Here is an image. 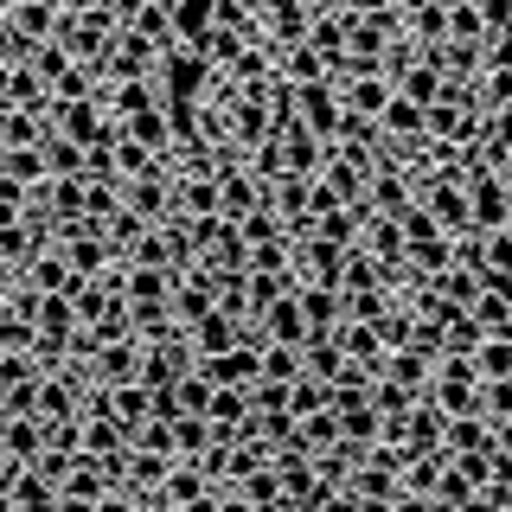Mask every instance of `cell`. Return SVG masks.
<instances>
[{
	"label": "cell",
	"instance_id": "1",
	"mask_svg": "<svg viewBox=\"0 0 512 512\" xmlns=\"http://www.w3.org/2000/svg\"><path fill=\"white\" fill-rule=\"evenodd\" d=\"M212 58L199 52V45H180L173 39L167 52H160V64H154V90L160 96H186V103H205V90H212Z\"/></svg>",
	"mask_w": 512,
	"mask_h": 512
},
{
	"label": "cell",
	"instance_id": "2",
	"mask_svg": "<svg viewBox=\"0 0 512 512\" xmlns=\"http://www.w3.org/2000/svg\"><path fill=\"white\" fill-rule=\"evenodd\" d=\"M429 397L455 416V410H480V365L474 352H442L436 372H429Z\"/></svg>",
	"mask_w": 512,
	"mask_h": 512
},
{
	"label": "cell",
	"instance_id": "3",
	"mask_svg": "<svg viewBox=\"0 0 512 512\" xmlns=\"http://www.w3.org/2000/svg\"><path fill=\"white\" fill-rule=\"evenodd\" d=\"M416 199L429 205V218L442 224L448 237H461V231H474V218H468V186L455 180V173H442V167H429L423 180H416Z\"/></svg>",
	"mask_w": 512,
	"mask_h": 512
},
{
	"label": "cell",
	"instance_id": "4",
	"mask_svg": "<svg viewBox=\"0 0 512 512\" xmlns=\"http://www.w3.org/2000/svg\"><path fill=\"white\" fill-rule=\"evenodd\" d=\"M180 506H199V512L218 506V480L205 474L199 461H173L167 480L154 487V512H180Z\"/></svg>",
	"mask_w": 512,
	"mask_h": 512
},
{
	"label": "cell",
	"instance_id": "5",
	"mask_svg": "<svg viewBox=\"0 0 512 512\" xmlns=\"http://www.w3.org/2000/svg\"><path fill=\"white\" fill-rule=\"evenodd\" d=\"M58 506H128V500H122L116 480L103 474V461L77 455V461H71V474L58 480Z\"/></svg>",
	"mask_w": 512,
	"mask_h": 512
},
{
	"label": "cell",
	"instance_id": "6",
	"mask_svg": "<svg viewBox=\"0 0 512 512\" xmlns=\"http://www.w3.org/2000/svg\"><path fill=\"white\" fill-rule=\"evenodd\" d=\"M410 199H416V173H410V167H397L391 154H378V160H372V173H365V205H372V212L404 218V212H410Z\"/></svg>",
	"mask_w": 512,
	"mask_h": 512
},
{
	"label": "cell",
	"instance_id": "7",
	"mask_svg": "<svg viewBox=\"0 0 512 512\" xmlns=\"http://www.w3.org/2000/svg\"><path fill=\"white\" fill-rule=\"evenodd\" d=\"M154 64H160V45L148 39V32H135V26H122L116 39H109V52H103V84H116V77H154Z\"/></svg>",
	"mask_w": 512,
	"mask_h": 512
},
{
	"label": "cell",
	"instance_id": "8",
	"mask_svg": "<svg viewBox=\"0 0 512 512\" xmlns=\"http://www.w3.org/2000/svg\"><path fill=\"white\" fill-rule=\"evenodd\" d=\"M122 205L135 218L148 224H167L180 205H173V167H154V173H135V180H122Z\"/></svg>",
	"mask_w": 512,
	"mask_h": 512
},
{
	"label": "cell",
	"instance_id": "9",
	"mask_svg": "<svg viewBox=\"0 0 512 512\" xmlns=\"http://www.w3.org/2000/svg\"><path fill=\"white\" fill-rule=\"evenodd\" d=\"M256 205H269V180H256V173L244 167V154L224 160V167H218V212L237 224L244 212H256Z\"/></svg>",
	"mask_w": 512,
	"mask_h": 512
},
{
	"label": "cell",
	"instance_id": "10",
	"mask_svg": "<svg viewBox=\"0 0 512 512\" xmlns=\"http://www.w3.org/2000/svg\"><path fill=\"white\" fill-rule=\"evenodd\" d=\"M244 327H250V340H276V346H301V340H308V314H301L295 288H288V295H276L256 320H244Z\"/></svg>",
	"mask_w": 512,
	"mask_h": 512
},
{
	"label": "cell",
	"instance_id": "11",
	"mask_svg": "<svg viewBox=\"0 0 512 512\" xmlns=\"http://www.w3.org/2000/svg\"><path fill=\"white\" fill-rule=\"evenodd\" d=\"M122 295H128V308H173V269L122 256Z\"/></svg>",
	"mask_w": 512,
	"mask_h": 512
},
{
	"label": "cell",
	"instance_id": "12",
	"mask_svg": "<svg viewBox=\"0 0 512 512\" xmlns=\"http://www.w3.org/2000/svg\"><path fill=\"white\" fill-rule=\"evenodd\" d=\"M295 116L308 122L320 141H333V128H340V84H333V77H314V84H295Z\"/></svg>",
	"mask_w": 512,
	"mask_h": 512
},
{
	"label": "cell",
	"instance_id": "13",
	"mask_svg": "<svg viewBox=\"0 0 512 512\" xmlns=\"http://www.w3.org/2000/svg\"><path fill=\"white\" fill-rule=\"evenodd\" d=\"M276 141H282V167H288V173H308V180L327 167V148H333V141H320L301 116H288V122L276 128Z\"/></svg>",
	"mask_w": 512,
	"mask_h": 512
},
{
	"label": "cell",
	"instance_id": "14",
	"mask_svg": "<svg viewBox=\"0 0 512 512\" xmlns=\"http://www.w3.org/2000/svg\"><path fill=\"white\" fill-rule=\"evenodd\" d=\"M20 282H32V288H39V295H71V288L84 282V276H77V269L64 263V250H58V244H39V250L26 256Z\"/></svg>",
	"mask_w": 512,
	"mask_h": 512
},
{
	"label": "cell",
	"instance_id": "15",
	"mask_svg": "<svg viewBox=\"0 0 512 512\" xmlns=\"http://www.w3.org/2000/svg\"><path fill=\"white\" fill-rule=\"evenodd\" d=\"M84 359H90L96 384H128L141 372V340H135V333H128V340H103V346H90Z\"/></svg>",
	"mask_w": 512,
	"mask_h": 512
},
{
	"label": "cell",
	"instance_id": "16",
	"mask_svg": "<svg viewBox=\"0 0 512 512\" xmlns=\"http://www.w3.org/2000/svg\"><path fill=\"white\" fill-rule=\"evenodd\" d=\"M359 250L378 256L384 276H391V269L404 263V224H397L391 212H365V224H359Z\"/></svg>",
	"mask_w": 512,
	"mask_h": 512
},
{
	"label": "cell",
	"instance_id": "17",
	"mask_svg": "<svg viewBox=\"0 0 512 512\" xmlns=\"http://www.w3.org/2000/svg\"><path fill=\"white\" fill-rule=\"evenodd\" d=\"M295 301H301V314H308V333H333L346 320V295L327 288V282H295Z\"/></svg>",
	"mask_w": 512,
	"mask_h": 512
},
{
	"label": "cell",
	"instance_id": "18",
	"mask_svg": "<svg viewBox=\"0 0 512 512\" xmlns=\"http://www.w3.org/2000/svg\"><path fill=\"white\" fill-rule=\"evenodd\" d=\"M378 135H384V141H397V148H404V141H429V128H423V103H410L404 90H391V103L378 109Z\"/></svg>",
	"mask_w": 512,
	"mask_h": 512
},
{
	"label": "cell",
	"instance_id": "19",
	"mask_svg": "<svg viewBox=\"0 0 512 512\" xmlns=\"http://www.w3.org/2000/svg\"><path fill=\"white\" fill-rule=\"evenodd\" d=\"M340 103L352 109V116H372L378 122V109L391 103V77H384V71H352V77H340Z\"/></svg>",
	"mask_w": 512,
	"mask_h": 512
},
{
	"label": "cell",
	"instance_id": "20",
	"mask_svg": "<svg viewBox=\"0 0 512 512\" xmlns=\"http://www.w3.org/2000/svg\"><path fill=\"white\" fill-rule=\"evenodd\" d=\"M442 429H448V410L423 391L404 416V448H442Z\"/></svg>",
	"mask_w": 512,
	"mask_h": 512
},
{
	"label": "cell",
	"instance_id": "21",
	"mask_svg": "<svg viewBox=\"0 0 512 512\" xmlns=\"http://www.w3.org/2000/svg\"><path fill=\"white\" fill-rule=\"evenodd\" d=\"M442 448L448 455H468V448H493V416L487 410H455L442 429Z\"/></svg>",
	"mask_w": 512,
	"mask_h": 512
},
{
	"label": "cell",
	"instance_id": "22",
	"mask_svg": "<svg viewBox=\"0 0 512 512\" xmlns=\"http://www.w3.org/2000/svg\"><path fill=\"white\" fill-rule=\"evenodd\" d=\"M237 340H250V327H244L237 314H224V308H212V314L199 320V327H192V352H199V359H205V352L237 346ZM256 346H263V340H256Z\"/></svg>",
	"mask_w": 512,
	"mask_h": 512
},
{
	"label": "cell",
	"instance_id": "23",
	"mask_svg": "<svg viewBox=\"0 0 512 512\" xmlns=\"http://www.w3.org/2000/svg\"><path fill=\"white\" fill-rule=\"evenodd\" d=\"M429 372H436V352H423V346H391V352H384V378L410 384L416 397L429 391Z\"/></svg>",
	"mask_w": 512,
	"mask_h": 512
},
{
	"label": "cell",
	"instance_id": "24",
	"mask_svg": "<svg viewBox=\"0 0 512 512\" xmlns=\"http://www.w3.org/2000/svg\"><path fill=\"white\" fill-rule=\"evenodd\" d=\"M391 90H404L410 103H423V109H429V103H436V96H442V64L429 58V52H423V58H410L404 71L391 77Z\"/></svg>",
	"mask_w": 512,
	"mask_h": 512
},
{
	"label": "cell",
	"instance_id": "25",
	"mask_svg": "<svg viewBox=\"0 0 512 512\" xmlns=\"http://www.w3.org/2000/svg\"><path fill=\"white\" fill-rule=\"evenodd\" d=\"M7 20L20 26L26 39H58L64 7H58V0H13V7H7Z\"/></svg>",
	"mask_w": 512,
	"mask_h": 512
},
{
	"label": "cell",
	"instance_id": "26",
	"mask_svg": "<svg viewBox=\"0 0 512 512\" xmlns=\"http://www.w3.org/2000/svg\"><path fill=\"white\" fill-rule=\"evenodd\" d=\"M0 448H7L13 461H39V448H45V423H39L32 410L7 416V423H0Z\"/></svg>",
	"mask_w": 512,
	"mask_h": 512
},
{
	"label": "cell",
	"instance_id": "27",
	"mask_svg": "<svg viewBox=\"0 0 512 512\" xmlns=\"http://www.w3.org/2000/svg\"><path fill=\"white\" fill-rule=\"evenodd\" d=\"M7 506H58V480L45 468H32V461H20V474L7 480Z\"/></svg>",
	"mask_w": 512,
	"mask_h": 512
},
{
	"label": "cell",
	"instance_id": "28",
	"mask_svg": "<svg viewBox=\"0 0 512 512\" xmlns=\"http://www.w3.org/2000/svg\"><path fill=\"white\" fill-rule=\"evenodd\" d=\"M429 288H436L442 301H455V308H474V295H480V269L455 256V263H442L436 276H429Z\"/></svg>",
	"mask_w": 512,
	"mask_h": 512
},
{
	"label": "cell",
	"instance_id": "29",
	"mask_svg": "<svg viewBox=\"0 0 512 512\" xmlns=\"http://www.w3.org/2000/svg\"><path fill=\"white\" fill-rule=\"evenodd\" d=\"M429 506H442V512H474V506H480V487H474V480L455 468V461H442V474H436V493H429Z\"/></svg>",
	"mask_w": 512,
	"mask_h": 512
},
{
	"label": "cell",
	"instance_id": "30",
	"mask_svg": "<svg viewBox=\"0 0 512 512\" xmlns=\"http://www.w3.org/2000/svg\"><path fill=\"white\" fill-rule=\"evenodd\" d=\"M122 135H128V141H141V148L173 154V128H167V109H160V103L135 109V116H122Z\"/></svg>",
	"mask_w": 512,
	"mask_h": 512
},
{
	"label": "cell",
	"instance_id": "31",
	"mask_svg": "<svg viewBox=\"0 0 512 512\" xmlns=\"http://www.w3.org/2000/svg\"><path fill=\"white\" fill-rule=\"evenodd\" d=\"M45 128H52V122H45L39 109H20V103H13V109H0V148H39Z\"/></svg>",
	"mask_w": 512,
	"mask_h": 512
},
{
	"label": "cell",
	"instance_id": "32",
	"mask_svg": "<svg viewBox=\"0 0 512 512\" xmlns=\"http://www.w3.org/2000/svg\"><path fill=\"white\" fill-rule=\"evenodd\" d=\"M404 32H410L416 45H442V39H448V7H442V0L410 7V13H404Z\"/></svg>",
	"mask_w": 512,
	"mask_h": 512
},
{
	"label": "cell",
	"instance_id": "33",
	"mask_svg": "<svg viewBox=\"0 0 512 512\" xmlns=\"http://www.w3.org/2000/svg\"><path fill=\"white\" fill-rule=\"evenodd\" d=\"M205 442H212V416H199V410L173 416V448H180V461H199Z\"/></svg>",
	"mask_w": 512,
	"mask_h": 512
},
{
	"label": "cell",
	"instance_id": "34",
	"mask_svg": "<svg viewBox=\"0 0 512 512\" xmlns=\"http://www.w3.org/2000/svg\"><path fill=\"white\" fill-rule=\"evenodd\" d=\"M205 416H212L218 429H237L250 416V391H244V384H212V404H205Z\"/></svg>",
	"mask_w": 512,
	"mask_h": 512
},
{
	"label": "cell",
	"instance_id": "35",
	"mask_svg": "<svg viewBox=\"0 0 512 512\" xmlns=\"http://www.w3.org/2000/svg\"><path fill=\"white\" fill-rule=\"evenodd\" d=\"M0 173H13L20 186H45V180H52L45 148H0Z\"/></svg>",
	"mask_w": 512,
	"mask_h": 512
},
{
	"label": "cell",
	"instance_id": "36",
	"mask_svg": "<svg viewBox=\"0 0 512 512\" xmlns=\"http://www.w3.org/2000/svg\"><path fill=\"white\" fill-rule=\"evenodd\" d=\"M154 167H173V154H160V148H141V141L116 135V173H122V180H135V173H154Z\"/></svg>",
	"mask_w": 512,
	"mask_h": 512
},
{
	"label": "cell",
	"instance_id": "37",
	"mask_svg": "<svg viewBox=\"0 0 512 512\" xmlns=\"http://www.w3.org/2000/svg\"><path fill=\"white\" fill-rule=\"evenodd\" d=\"M468 314L480 320V333H512V295H500V288H480Z\"/></svg>",
	"mask_w": 512,
	"mask_h": 512
},
{
	"label": "cell",
	"instance_id": "38",
	"mask_svg": "<svg viewBox=\"0 0 512 512\" xmlns=\"http://www.w3.org/2000/svg\"><path fill=\"white\" fill-rule=\"evenodd\" d=\"M359 224H365V212H352V205H327V212H320L314 218V231L320 237H333V244H359Z\"/></svg>",
	"mask_w": 512,
	"mask_h": 512
},
{
	"label": "cell",
	"instance_id": "39",
	"mask_svg": "<svg viewBox=\"0 0 512 512\" xmlns=\"http://www.w3.org/2000/svg\"><path fill=\"white\" fill-rule=\"evenodd\" d=\"M141 231H148V218H135L128 205H116V212L103 218V237H109V250H116V256L135 250V237H141Z\"/></svg>",
	"mask_w": 512,
	"mask_h": 512
},
{
	"label": "cell",
	"instance_id": "40",
	"mask_svg": "<svg viewBox=\"0 0 512 512\" xmlns=\"http://www.w3.org/2000/svg\"><path fill=\"white\" fill-rule=\"evenodd\" d=\"M122 205V180H84V218L103 231V218Z\"/></svg>",
	"mask_w": 512,
	"mask_h": 512
},
{
	"label": "cell",
	"instance_id": "41",
	"mask_svg": "<svg viewBox=\"0 0 512 512\" xmlns=\"http://www.w3.org/2000/svg\"><path fill=\"white\" fill-rule=\"evenodd\" d=\"M39 148H45V167H52V173H84V148H77L71 135L45 128V141H39Z\"/></svg>",
	"mask_w": 512,
	"mask_h": 512
},
{
	"label": "cell",
	"instance_id": "42",
	"mask_svg": "<svg viewBox=\"0 0 512 512\" xmlns=\"http://www.w3.org/2000/svg\"><path fill=\"white\" fill-rule=\"evenodd\" d=\"M128 26H135V32H148V39L160 45V52H167V45H173V20H167V0H141V7H135V20H128Z\"/></svg>",
	"mask_w": 512,
	"mask_h": 512
},
{
	"label": "cell",
	"instance_id": "43",
	"mask_svg": "<svg viewBox=\"0 0 512 512\" xmlns=\"http://www.w3.org/2000/svg\"><path fill=\"white\" fill-rule=\"evenodd\" d=\"M256 378H282V384H295L301 378V346H276V340H263V372Z\"/></svg>",
	"mask_w": 512,
	"mask_h": 512
},
{
	"label": "cell",
	"instance_id": "44",
	"mask_svg": "<svg viewBox=\"0 0 512 512\" xmlns=\"http://www.w3.org/2000/svg\"><path fill=\"white\" fill-rule=\"evenodd\" d=\"M327 397H333V384H320V378H308V372H301L295 384H288V410H295V416H308V410H327Z\"/></svg>",
	"mask_w": 512,
	"mask_h": 512
},
{
	"label": "cell",
	"instance_id": "45",
	"mask_svg": "<svg viewBox=\"0 0 512 512\" xmlns=\"http://www.w3.org/2000/svg\"><path fill=\"white\" fill-rule=\"evenodd\" d=\"M397 301V288H352L346 295V320H378Z\"/></svg>",
	"mask_w": 512,
	"mask_h": 512
},
{
	"label": "cell",
	"instance_id": "46",
	"mask_svg": "<svg viewBox=\"0 0 512 512\" xmlns=\"http://www.w3.org/2000/svg\"><path fill=\"white\" fill-rule=\"evenodd\" d=\"M448 39H468V45L487 39V20H480L474 0H468V7H448Z\"/></svg>",
	"mask_w": 512,
	"mask_h": 512
},
{
	"label": "cell",
	"instance_id": "47",
	"mask_svg": "<svg viewBox=\"0 0 512 512\" xmlns=\"http://www.w3.org/2000/svg\"><path fill=\"white\" fill-rule=\"evenodd\" d=\"M480 71H512V26L480 39Z\"/></svg>",
	"mask_w": 512,
	"mask_h": 512
},
{
	"label": "cell",
	"instance_id": "48",
	"mask_svg": "<svg viewBox=\"0 0 512 512\" xmlns=\"http://www.w3.org/2000/svg\"><path fill=\"white\" fill-rule=\"evenodd\" d=\"M32 340H39L32 314H7V320H0V352H32Z\"/></svg>",
	"mask_w": 512,
	"mask_h": 512
},
{
	"label": "cell",
	"instance_id": "49",
	"mask_svg": "<svg viewBox=\"0 0 512 512\" xmlns=\"http://www.w3.org/2000/svg\"><path fill=\"white\" fill-rule=\"evenodd\" d=\"M64 64H71V52H64L58 39H39V45H32V71H39L45 84H52V77L64 71Z\"/></svg>",
	"mask_w": 512,
	"mask_h": 512
},
{
	"label": "cell",
	"instance_id": "50",
	"mask_svg": "<svg viewBox=\"0 0 512 512\" xmlns=\"http://www.w3.org/2000/svg\"><path fill=\"white\" fill-rule=\"evenodd\" d=\"M480 410H487V416H512V378H480Z\"/></svg>",
	"mask_w": 512,
	"mask_h": 512
},
{
	"label": "cell",
	"instance_id": "51",
	"mask_svg": "<svg viewBox=\"0 0 512 512\" xmlns=\"http://www.w3.org/2000/svg\"><path fill=\"white\" fill-rule=\"evenodd\" d=\"M26 192H32V186H20V180H13V173H0V224L26 218Z\"/></svg>",
	"mask_w": 512,
	"mask_h": 512
},
{
	"label": "cell",
	"instance_id": "52",
	"mask_svg": "<svg viewBox=\"0 0 512 512\" xmlns=\"http://www.w3.org/2000/svg\"><path fill=\"white\" fill-rule=\"evenodd\" d=\"M480 141H487V148H506V141H512V103L487 109V135H480Z\"/></svg>",
	"mask_w": 512,
	"mask_h": 512
},
{
	"label": "cell",
	"instance_id": "53",
	"mask_svg": "<svg viewBox=\"0 0 512 512\" xmlns=\"http://www.w3.org/2000/svg\"><path fill=\"white\" fill-rule=\"evenodd\" d=\"M340 7L352 13V20H404V13H397V0H340Z\"/></svg>",
	"mask_w": 512,
	"mask_h": 512
},
{
	"label": "cell",
	"instance_id": "54",
	"mask_svg": "<svg viewBox=\"0 0 512 512\" xmlns=\"http://www.w3.org/2000/svg\"><path fill=\"white\" fill-rule=\"evenodd\" d=\"M13 474H20V461H13L7 448H0V506H7V480H13Z\"/></svg>",
	"mask_w": 512,
	"mask_h": 512
},
{
	"label": "cell",
	"instance_id": "55",
	"mask_svg": "<svg viewBox=\"0 0 512 512\" xmlns=\"http://www.w3.org/2000/svg\"><path fill=\"white\" fill-rule=\"evenodd\" d=\"M58 7H64V13H84V7H96V0H58Z\"/></svg>",
	"mask_w": 512,
	"mask_h": 512
},
{
	"label": "cell",
	"instance_id": "56",
	"mask_svg": "<svg viewBox=\"0 0 512 512\" xmlns=\"http://www.w3.org/2000/svg\"><path fill=\"white\" fill-rule=\"evenodd\" d=\"M0 64H7V58H0Z\"/></svg>",
	"mask_w": 512,
	"mask_h": 512
}]
</instances>
